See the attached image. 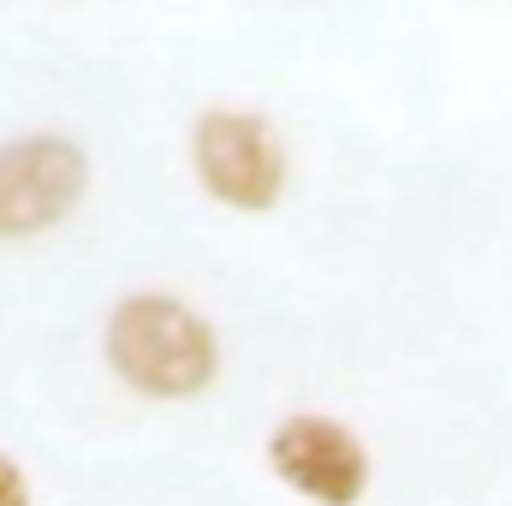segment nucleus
Listing matches in <instances>:
<instances>
[{"instance_id":"f257e3e1","label":"nucleus","mask_w":512,"mask_h":506,"mask_svg":"<svg viewBox=\"0 0 512 506\" xmlns=\"http://www.w3.org/2000/svg\"><path fill=\"white\" fill-rule=\"evenodd\" d=\"M108 364L149 399H191L221 376V340L191 304L137 292L108 316Z\"/></svg>"},{"instance_id":"f03ea898","label":"nucleus","mask_w":512,"mask_h":506,"mask_svg":"<svg viewBox=\"0 0 512 506\" xmlns=\"http://www.w3.org/2000/svg\"><path fill=\"white\" fill-rule=\"evenodd\" d=\"M191 167L227 209H274L286 191V143L262 114L215 108L191 126Z\"/></svg>"},{"instance_id":"7ed1b4c3","label":"nucleus","mask_w":512,"mask_h":506,"mask_svg":"<svg viewBox=\"0 0 512 506\" xmlns=\"http://www.w3.org/2000/svg\"><path fill=\"white\" fill-rule=\"evenodd\" d=\"M90 185V161L72 137H12L0 143V239H36L60 227Z\"/></svg>"},{"instance_id":"20e7f679","label":"nucleus","mask_w":512,"mask_h":506,"mask_svg":"<svg viewBox=\"0 0 512 506\" xmlns=\"http://www.w3.org/2000/svg\"><path fill=\"white\" fill-rule=\"evenodd\" d=\"M268 465L274 477L316 506H358L370 489V453L364 441L322 411H298L286 423H274L268 435Z\"/></svg>"},{"instance_id":"39448f33","label":"nucleus","mask_w":512,"mask_h":506,"mask_svg":"<svg viewBox=\"0 0 512 506\" xmlns=\"http://www.w3.org/2000/svg\"><path fill=\"white\" fill-rule=\"evenodd\" d=\"M0 506H30V477H24V465H12L6 453H0Z\"/></svg>"}]
</instances>
